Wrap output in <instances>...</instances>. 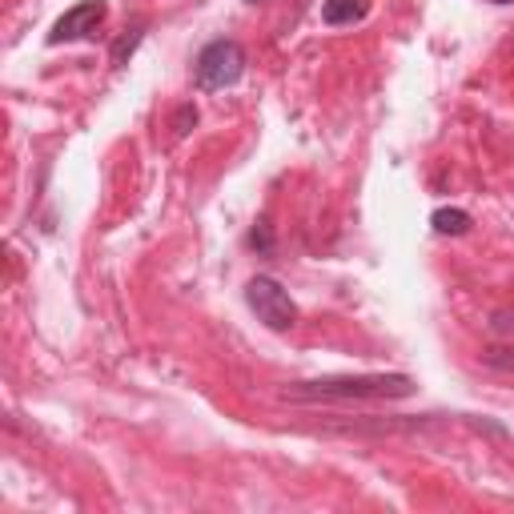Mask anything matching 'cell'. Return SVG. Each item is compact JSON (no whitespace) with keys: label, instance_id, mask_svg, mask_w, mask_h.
I'll use <instances>...</instances> for the list:
<instances>
[{"label":"cell","instance_id":"52a82bcc","mask_svg":"<svg viewBox=\"0 0 514 514\" xmlns=\"http://www.w3.org/2000/svg\"><path fill=\"white\" fill-rule=\"evenodd\" d=\"M137 45H141V29H133L129 37H121V41L113 45V65L121 69V65H125V57H133V49H137Z\"/></svg>","mask_w":514,"mask_h":514},{"label":"cell","instance_id":"7a4b0ae2","mask_svg":"<svg viewBox=\"0 0 514 514\" xmlns=\"http://www.w3.org/2000/svg\"><path fill=\"white\" fill-rule=\"evenodd\" d=\"M245 302L257 314V322H266L270 330H294L298 326V302L274 278H253L245 286Z\"/></svg>","mask_w":514,"mask_h":514},{"label":"cell","instance_id":"277c9868","mask_svg":"<svg viewBox=\"0 0 514 514\" xmlns=\"http://www.w3.org/2000/svg\"><path fill=\"white\" fill-rule=\"evenodd\" d=\"M105 21V0H81L73 5L49 33V45H69V41H81L89 33H97V25Z\"/></svg>","mask_w":514,"mask_h":514},{"label":"cell","instance_id":"ba28073f","mask_svg":"<svg viewBox=\"0 0 514 514\" xmlns=\"http://www.w3.org/2000/svg\"><path fill=\"white\" fill-rule=\"evenodd\" d=\"M249 245H253V249H262V253H274V233H270V221H257V225H253Z\"/></svg>","mask_w":514,"mask_h":514},{"label":"cell","instance_id":"30bf717a","mask_svg":"<svg viewBox=\"0 0 514 514\" xmlns=\"http://www.w3.org/2000/svg\"><path fill=\"white\" fill-rule=\"evenodd\" d=\"M494 5H510V0H494Z\"/></svg>","mask_w":514,"mask_h":514},{"label":"cell","instance_id":"8992f818","mask_svg":"<svg viewBox=\"0 0 514 514\" xmlns=\"http://www.w3.org/2000/svg\"><path fill=\"white\" fill-rule=\"evenodd\" d=\"M430 225H434L438 233L458 237V233H466V229H470V213H466V209H434Z\"/></svg>","mask_w":514,"mask_h":514},{"label":"cell","instance_id":"3957f363","mask_svg":"<svg viewBox=\"0 0 514 514\" xmlns=\"http://www.w3.org/2000/svg\"><path fill=\"white\" fill-rule=\"evenodd\" d=\"M245 73V49L237 41H213L197 57V85L201 89H229Z\"/></svg>","mask_w":514,"mask_h":514},{"label":"cell","instance_id":"8fae6325","mask_svg":"<svg viewBox=\"0 0 514 514\" xmlns=\"http://www.w3.org/2000/svg\"><path fill=\"white\" fill-rule=\"evenodd\" d=\"M245 5H257V0H245Z\"/></svg>","mask_w":514,"mask_h":514},{"label":"cell","instance_id":"9c48e42d","mask_svg":"<svg viewBox=\"0 0 514 514\" xmlns=\"http://www.w3.org/2000/svg\"><path fill=\"white\" fill-rule=\"evenodd\" d=\"M193 125H197V109H193V105H181V109H177V117H173V133H177V137H185Z\"/></svg>","mask_w":514,"mask_h":514},{"label":"cell","instance_id":"5b68a950","mask_svg":"<svg viewBox=\"0 0 514 514\" xmlns=\"http://www.w3.org/2000/svg\"><path fill=\"white\" fill-rule=\"evenodd\" d=\"M366 13H370V0H326V5H322V21L334 25V29L354 25V21H362Z\"/></svg>","mask_w":514,"mask_h":514},{"label":"cell","instance_id":"6da1fadb","mask_svg":"<svg viewBox=\"0 0 514 514\" xmlns=\"http://www.w3.org/2000/svg\"><path fill=\"white\" fill-rule=\"evenodd\" d=\"M414 378L406 374H342V378H318V382H298L286 390V398L306 402V398H410Z\"/></svg>","mask_w":514,"mask_h":514}]
</instances>
